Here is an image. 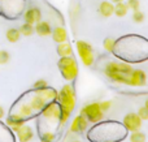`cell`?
Instances as JSON below:
<instances>
[{"instance_id": "26", "label": "cell", "mask_w": 148, "mask_h": 142, "mask_svg": "<svg viewBox=\"0 0 148 142\" xmlns=\"http://www.w3.org/2000/svg\"><path fill=\"white\" fill-rule=\"evenodd\" d=\"M99 106H100V108H101V111H103V112H107V111H109L110 106H112V102H110V101L100 102V103H99Z\"/></svg>"}, {"instance_id": "3", "label": "cell", "mask_w": 148, "mask_h": 142, "mask_svg": "<svg viewBox=\"0 0 148 142\" xmlns=\"http://www.w3.org/2000/svg\"><path fill=\"white\" fill-rule=\"evenodd\" d=\"M81 115L86 117L87 121L91 123H97L104 117V112L101 111L99 103H90L83 106V108L81 110Z\"/></svg>"}, {"instance_id": "6", "label": "cell", "mask_w": 148, "mask_h": 142, "mask_svg": "<svg viewBox=\"0 0 148 142\" xmlns=\"http://www.w3.org/2000/svg\"><path fill=\"white\" fill-rule=\"evenodd\" d=\"M129 81H130L129 86H144L147 81L146 73L142 69H133L130 77H129Z\"/></svg>"}, {"instance_id": "16", "label": "cell", "mask_w": 148, "mask_h": 142, "mask_svg": "<svg viewBox=\"0 0 148 142\" xmlns=\"http://www.w3.org/2000/svg\"><path fill=\"white\" fill-rule=\"evenodd\" d=\"M127 10H129L127 5H126L125 3L120 1V3H117V4H116L113 13H114V14L117 16V17H125V16L127 14Z\"/></svg>"}, {"instance_id": "22", "label": "cell", "mask_w": 148, "mask_h": 142, "mask_svg": "<svg viewBox=\"0 0 148 142\" xmlns=\"http://www.w3.org/2000/svg\"><path fill=\"white\" fill-rule=\"evenodd\" d=\"M56 141V136L51 132H46L42 136V142H55Z\"/></svg>"}, {"instance_id": "10", "label": "cell", "mask_w": 148, "mask_h": 142, "mask_svg": "<svg viewBox=\"0 0 148 142\" xmlns=\"http://www.w3.org/2000/svg\"><path fill=\"white\" fill-rule=\"evenodd\" d=\"M40 17H42V13L36 7L30 8V9H27L25 13V21L27 23H30V25H34V23H36L38 21H40Z\"/></svg>"}, {"instance_id": "2", "label": "cell", "mask_w": 148, "mask_h": 142, "mask_svg": "<svg viewBox=\"0 0 148 142\" xmlns=\"http://www.w3.org/2000/svg\"><path fill=\"white\" fill-rule=\"evenodd\" d=\"M59 68H60V72H61L62 77L68 81L74 80L77 77V74H78V64L70 56L61 57V60L59 61Z\"/></svg>"}, {"instance_id": "25", "label": "cell", "mask_w": 148, "mask_h": 142, "mask_svg": "<svg viewBox=\"0 0 148 142\" xmlns=\"http://www.w3.org/2000/svg\"><path fill=\"white\" fill-rule=\"evenodd\" d=\"M8 61H9V54L4 50H1L0 51V64H7Z\"/></svg>"}, {"instance_id": "15", "label": "cell", "mask_w": 148, "mask_h": 142, "mask_svg": "<svg viewBox=\"0 0 148 142\" xmlns=\"http://www.w3.org/2000/svg\"><path fill=\"white\" fill-rule=\"evenodd\" d=\"M72 52H73L72 46H70L69 43H66V42H62V43H60L59 46H57V54H59V56H61V57L70 56Z\"/></svg>"}, {"instance_id": "18", "label": "cell", "mask_w": 148, "mask_h": 142, "mask_svg": "<svg viewBox=\"0 0 148 142\" xmlns=\"http://www.w3.org/2000/svg\"><path fill=\"white\" fill-rule=\"evenodd\" d=\"M20 30V34L21 35H25V37H30L31 34L34 33V26L30 25V23L25 22L23 25H21V28L18 29Z\"/></svg>"}, {"instance_id": "14", "label": "cell", "mask_w": 148, "mask_h": 142, "mask_svg": "<svg viewBox=\"0 0 148 142\" xmlns=\"http://www.w3.org/2000/svg\"><path fill=\"white\" fill-rule=\"evenodd\" d=\"M113 10H114V5L110 1H103L99 7V12L104 17H110L113 14Z\"/></svg>"}, {"instance_id": "7", "label": "cell", "mask_w": 148, "mask_h": 142, "mask_svg": "<svg viewBox=\"0 0 148 142\" xmlns=\"http://www.w3.org/2000/svg\"><path fill=\"white\" fill-rule=\"evenodd\" d=\"M60 114H61V110H60V104L51 102L46 106L43 111V117L47 119H60Z\"/></svg>"}, {"instance_id": "29", "label": "cell", "mask_w": 148, "mask_h": 142, "mask_svg": "<svg viewBox=\"0 0 148 142\" xmlns=\"http://www.w3.org/2000/svg\"><path fill=\"white\" fill-rule=\"evenodd\" d=\"M113 3H120V1H122V0H112Z\"/></svg>"}, {"instance_id": "17", "label": "cell", "mask_w": 148, "mask_h": 142, "mask_svg": "<svg viewBox=\"0 0 148 142\" xmlns=\"http://www.w3.org/2000/svg\"><path fill=\"white\" fill-rule=\"evenodd\" d=\"M5 35H7L8 42H10V43H16V42L20 41L21 34H20V30H18V29L12 28V29H9V30L7 31V34H5Z\"/></svg>"}, {"instance_id": "24", "label": "cell", "mask_w": 148, "mask_h": 142, "mask_svg": "<svg viewBox=\"0 0 148 142\" xmlns=\"http://www.w3.org/2000/svg\"><path fill=\"white\" fill-rule=\"evenodd\" d=\"M138 116L140 117L142 120H147V119H148V108H147V106H144V107H142V108H139Z\"/></svg>"}, {"instance_id": "11", "label": "cell", "mask_w": 148, "mask_h": 142, "mask_svg": "<svg viewBox=\"0 0 148 142\" xmlns=\"http://www.w3.org/2000/svg\"><path fill=\"white\" fill-rule=\"evenodd\" d=\"M35 31H36V34H38V35L47 37V35H49V34H51L52 29H51V26H49V23L46 22V21H38V22H36V25H35Z\"/></svg>"}, {"instance_id": "5", "label": "cell", "mask_w": 148, "mask_h": 142, "mask_svg": "<svg viewBox=\"0 0 148 142\" xmlns=\"http://www.w3.org/2000/svg\"><path fill=\"white\" fill-rule=\"evenodd\" d=\"M142 121L143 120L138 116V114H127L125 117H123V125L127 130L130 132H135V130H139L142 128Z\"/></svg>"}, {"instance_id": "9", "label": "cell", "mask_w": 148, "mask_h": 142, "mask_svg": "<svg viewBox=\"0 0 148 142\" xmlns=\"http://www.w3.org/2000/svg\"><path fill=\"white\" fill-rule=\"evenodd\" d=\"M17 136H18L20 142H30L34 137L33 128L27 127V125H22V127L17 130Z\"/></svg>"}, {"instance_id": "4", "label": "cell", "mask_w": 148, "mask_h": 142, "mask_svg": "<svg viewBox=\"0 0 148 142\" xmlns=\"http://www.w3.org/2000/svg\"><path fill=\"white\" fill-rule=\"evenodd\" d=\"M77 50H78V54L82 59L86 67H91L94 64V51H92V47L90 46L87 42L84 41H78L77 42Z\"/></svg>"}, {"instance_id": "30", "label": "cell", "mask_w": 148, "mask_h": 142, "mask_svg": "<svg viewBox=\"0 0 148 142\" xmlns=\"http://www.w3.org/2000/svg\"><path fill=\"white\" fill-rule=\"evenodd\" d=\"M72 142H81V141H72Z\"/></svg>"}, {"instance_id": "20", "label": "cell", "mask_w": 148, "mask_h": 142, "mask_svg": "<svg viewBox=\"0 0 148 142\" xmlns=\"http://www.w3.org/2000/svg\"><path fill=\"white\" fill-rule=\"evenodd\" d=\"M103 46H104V48L107 50V51H113L116 47V41L113 38H105L104 42H103Z\"/></svg>"}, {"instance_id": "27", "label": "cell", "mask_w": 148, "mask_h": 142, "mask_svg": "<svg viewBox=\"0 0 148 142\" xmlns=\"http://www.w3.org/2000/svg\"><path fill=\"white\" fill-rule=\"evenodd\" d=\"M47 86V82L44 80H39V81H36L35 83H34V89H43V88H46Z\"/></svg>"}, {"instance_id": "1", "label": "cell", "mask_w": 148, "mask_h": 142, "mask_svg": "<svg viewBox=\"0 0 148 142\" xmlns=\"http://www.w3.org/2000/svg\"><path fill=\"white\" fill-rule=\"evenodd\" d=\"M59 102H60V124L64 125L68 121L70 114L75 107V93L72 85H65L59 93Z\"/></svg>"}, {"instance_id": "12", "label": "cell", "mask_w": 148, "mask_h": 142, "mask_svg": "<svg viewBox=\"0 0 148 142\" xmlns=\"http://www.w3.org/2000/svg\"><path fill=\"white\" fill-rule=\"evenodd\" d=\"M52 33V38H53L55 42H57V43H62V42H66V30H65L64 28H61V26H57V28H55L53 31H51Z\"/></svg>"}, {"instance_id": "13", "label": "cell", "mask_w": 148, "mask_h": 142, "mask_svg": "<svg viewBox=\"0 0 148 142\" xmlns=\"http://www.w3.org/2000/svg\"><path fill=\"white\" fill-rule=\"evenodd\" d=\"M23 121H25V120H22L21 117L16 116V115H10V116L7 119V124L9 125V128L12 130H14V132H17V130L22 127Z\"/></svg>"}, {"instance_id": "21", "label": "cell", "mask_w": 148, "mask_h": 142, "mask_svg": "<svg viewBox=\"0 0 148 142\" xmlns=\"http://www.w3.org/2000/svg\"><path fill=\"white\" fill-rule=\"evenodd\" d=\"M133 20L135 21V22H138V23H140V22H143L144 21V13L143 12H140V10H134V13H133Z\"/></svg>"}, {"instance_id": "8", "label": "cell", "mask_w": 148, "mask_h": 142, "mask_svg": "<svg viewBox=\"0 0 148 142\" xmlns=\"http://www.w3.org/2000/svg\"><path fill=\"white\" fill-rule=\"evenodd\" d=\"M87 125H88V121L86 120V117L82 116V115H78V116L73 120L72 127H70V132L72 133H82L87 129Z\"/></svg>"}, {"instance_id": "28", "label": "cell", "mask_w": 148, "mask_h": 142, "mask_svg": "<svg viewBox=\"0 0 148 142\" xmlns=\"http://www.w3.org/2000/svg\"><path fill=\"white\" fill-rule=\"evenodd\" d=\"M3 116H4V110H3V107L0 106V119H1Z\"/></svg>"}, {"instance_id": "23", "label": "cell", "mask_w": 148, "mask_h": 142, "mask_svg": "<svg viewBox=\"0 0 148 142\" xmlns=\"http://www.w3.org/2000/svg\"><path fill=\"white\" fill-rule=\"evenodd\" d=\"M127 8L129 9H133V10H138L139 7H140V3H139V0H129L127 1Z\"/></svg>"}, {"instance_id": "19", "label": "cell", "mask_w": 148, "mask_h": 142, "mask_svg": "<svg viewBox=\"0 0 148 142\" xmlns=\"http://www.w3.org/2000/svg\"><path fill=\"white\" fill-rule=\"evenodd\" d=\"M130 141L131 142H146V134L143 132H140V130H135L130 136Z\"/></svg>"}]
</instances>
